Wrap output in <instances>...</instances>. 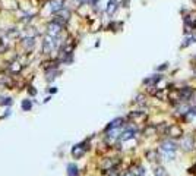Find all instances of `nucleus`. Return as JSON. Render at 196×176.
I'll return each mask as SVG.
<instances>
[{
  "label": "nucleus",
  "instance_id": "13",
  "mask_svg": "<svg viewBox=\"0 0 196 176\" xmlns=\"http://www.w3.org/2000/svg\"><path fill=\"white\" fill-rule=\"evenodd\" d=\"M155 176H165V170L163 167H157L155 169Z\"/></svg>",
  "mask_w": 196,
  "mask_h": 176
},
{
  "label": "nucleus",
  "instance_id": "4",
  "mask_svg": "<svg viewBox=\"0 0 196 176\" xmlns=\"http://www.w3.org/2000/svg\"><path fill=\"white\" fill-rule=\"evenodd\" d=\"M65 0H50V6H51L53 12H59L62 7H65Z\"/></svg>",
  "mask_w": 196,
  "mask_h": 176
},
{
  "label": "nucleus",
  "instance_id": "5",
  "mask_svg": "<svg viewBox=\"0 0 196 176\" xmlns=\"http://www.w3.org/2000/svg\"><path fill=\"white\" fill-rule=\"evenodd\" d=\"M167 134L170 135V137H180V135H181L180 126H168V129H167Z\"/></svg>",
  "mask_w": 196,
  "mask_h": 176
},
{
  "label": "nucleus",
  "instance_id": "6",
  "mask_svg": "<svg viewBox=\"0 0 196 176\" xmlns=\"http://www.w3.org/2000/svg\"><path fill=\"white\" fill-rule=\"evenodd\" d=\"M83 151H85V150L82 148V145H76V147L72 150V154L75 155V157H81V155L83 154Z\"/></svg>",
  "mask_w": 196,
  "mask_h": 176
},
{
  "label": "nucleus",
  "instance_id": "2",
  "mask_svg": "<svg viewBox=\"0 0 196 176\" xmlns=\"http://www.w3.org/2000/svg\"><path fill=\"white\" fill-rule=\"evenodd\" d=\"M48 35H51V37H57L59 35V32L62 31V28L63 26H60L59 24H56L54 21H51L50 24H48Z\"/></svg>",
  "mask_w": 196,
  "mask_h": 176
},
{
  "label": "nucleus",
  "instance_id": "1",
  "mask_svg": "<svg viewBox=\"0 0 196 176\" xmlns=\"http://www.w3.org/2000/svg\"><path fill=\"white\" fill-rule=\"evenodd\" d=\"M161 148H163V151H165L167 154L170 155V157H174L176 154V144L174 142H171V141H165V142H163L161 144Z\"/></svg>",
  "mask_w": 196,
  "mask_h": 176
},
{
  "label": "nucleus",
  "instance_id": "3",
  "mask_svg": "<svg viewBox=\"0 0 196 176\" xmlns=\"http://www.w3.org/2000/svg\"><path fill=\"white\" fill-rule=\"evenodd\" d=\"M22 46L28 49V50H31L32 47L35 46V38L34 37H25L24 40H22Z\"/></svg>",
  "mask_w": 196,
  "mask_h": 176
},
{
  "label": "nucleus",
  "instance_id": "8",
  "mask_svg": "<svg viewBox=\"0 0 196 176\" xmlns=\"http://www.w3.org/2000/svg\"><path fill=\"white\" fill-rule=\"evenodd\" d=\"M120 122H123L122 119H116V120H113L111 123L105 128V131H111V129H114V128H117V126H120Z\"/></svg>",
  "mask_w": 196,
  "mask_h": 176
},
{
  "label": "nucleus",
  "instance_id": "16",
  "mask_svg": "<svg viewBox=\"0 0 196 176\" xmlns=\"http://www.w3.org/2000/svg\"><path fill=\"white\" fill-rule=\"evenodd\" d=\"M165 67H167V63H164V65H163V66H161V67H160V69H158V71H164Z\"/></svg>",
  "mask_w": 196,
  "mask_h": 176
},
{
  "label": "nucleus",
  "instance_id": "11",
  "mask_svg": "<svg viewBox=\"0 0 196 176\" xmlns=\"http://www.w3.org/2000/svg\"><path fill=\"white\" fill-rule=\"evenodd\" d=\"M19 35H21V32L18 31V30H12V31H7V37L9 38H19Z\"/></svg>",
  "mask_w": 196,
  "mask_h": 176
},
{
  "label": "nucleus",
  "instance_id": "17",
  "mask_svg": "<svg viewBox=\"0 0 196 176\" xmlns=\"http://www.w3.org/2000/svg\"><path fill=\"white\" fill-rule=\"evenodd\" d=\"M195 59H196V56H195Z\"/></svg>",
  "mask_w": 196,
  "mask_h": 176
},
{
  "label": "nucleus",
  "instance_id": "7",
  "mask_svg": "<svg viewBox=\"0 0 196 176\" xmlns=\"http://www.w3.org/2000/svg\"><path fill=\"white\" fill-rule=\"evenodd\" d=\"M192 145H193V141H192V137H186L185 141H183V147L186 150H190Z\"/></svg>",
  "mask_w": 196,
  "mask_h": 176
},
{
  "label": "nucleus",
  "instance_id": "15",
  "mask_svg": "<svg viewBox=\"0 0 196 176\" xmlns=\"http://www.w3.org/2000/svg\"><path fill=\"white\" fill-rule=\"evenodd\" d=\"M22 109H24V110H29V109H31V103H29L28 100H25V101L22 103Z\"/></svg>",
  "mask_w": 196,
  "mask_h": 176
},
{
  "label": "nucleus",
  "instance_id": "14",
  "mask_svg": "<svg viewBox=\"0 0 196 176\" xmlns=\"http://www.w3.org/2000/svg\"><path fill=\"white\" fill-rule=\"evenodd\" d=\"M114 9H116V7H114V2H113V0H110V2H109V6H107V12H109V13H111Z\"/></svg>",
  "mask_w": 196,
  "mask_h": 176
},
{
  "label": "nucleus",
  "instance_id": "12",
  "mask_svg": "<svg viewBox=\"0 0 196 176\" xmlns=\"http://www.w3.org/2000/svg\"><path fill=\"white\" fill-rule=\"evenodd\" d=\"M76 175H78V169H76V166L70 164V166H69V176H76Z\"/></svg>",
  "mask_w": 196,
  "mask_h": 176
},
{
  "label": "nucleus",
  "instance_id": "10",
  "mask_svg": "<svg viewBox=\"0 0 196 176\" xmlns=\"http://www.w3.org/2000/svg\"><path fill=\"white\" fill-rule=\"evenodd\" d=\"M161 79V75H154V78H148L145 79V84H157Z\"/></svg>",
  "mask_w": 196,
  "mask_h": 176
},
{
  "label": "nucleus",
  "instance_id": "9",
  "mask_svg": "<svg viewBox=\"0 0 196 176\" xmlns=\"http://www.w3.org/2000/svg\"><path fill=\"white\" fill-rule=\"evenodd\" d=\"M22 66H24V65H21V63L13 62V63L11 65V71H12V72H19V71L22 69Z\"/></svg>",
  "mask_w": 196,
  "mask_h": 176
}]
</instances>
